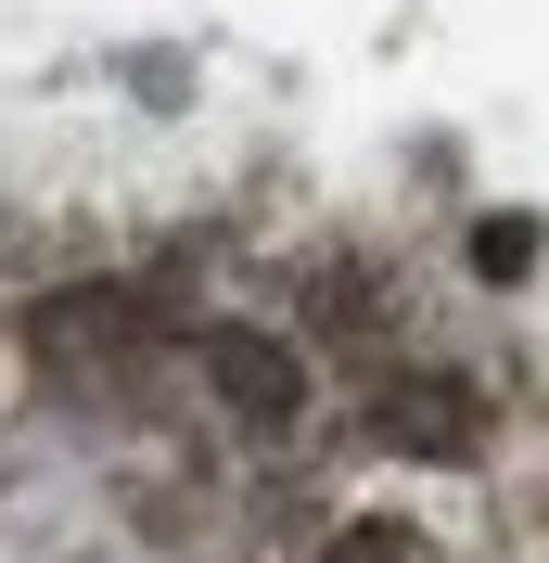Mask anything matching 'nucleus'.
<instances>
[{
  "instance_id": "2",
  "label": "nucleus",
  "mask_w": 549,
  "mask_h": 563,
  "mask_svg": "<svg viewBox=\"0 0 549 563\" xmlns=\"http://www.w3.org/2000/svg\"><path fill=\"white\" fill-rule=\"evenodd\" d=\"M358 435H371L383 461H473L485 449V397L447 385V372H396V385H371Z\"/></svg>"
},
{
  "instance_id": "3",
  "label": "nucleus",
  "mask_w": 549,
  "mask_h": 563,
  "mask_svg": "<svg viewBox=\"0 0 549 563\" xmlns=\"http://www.w3.org/2000/svg\"><path fill=\"white\" fill-rule=\"evenodd\" d=\"M26 346L52 372H90V358H128L141 346V282H52L26 308Z\"/></svg>"
},
{
  "instance_id": "5",
  "label": "nucleus",
  "mask_w": 549,
  "mask_h": 563,
  "mask_svg": "<svg viewBox=\"0 0 549 563\" xmlns=\"http://www.w3.org/2000/svg\"><path fill=\"white\" fill-rule=\"evenodd\" d=\"M333 563H422V551H410V538H345Z\"/></svg>"
},
{
  "instance_id": "1",
  "label": "nucleus",
  "mask_w": 549,
  "mask_h": 563,
  "mask_svg": "<svg viewBox=\"0 0 549 563\" xmlns=\"http://www.w3.org/2000/svg\"><path fill=\"white\" fill-rule=\"evenodd\" d=\"M205 397L256 435V449H281V435H307V410H320V372H307V346L294 333H256V320H217L205 346Z\"/></svg>"
},
{
  "instance_id": "4",
  "label": "nucleus",
  "mask_w": 549,
  "mask_h": 563,
  "mask_svg": "<svg viewBox=\"0 0 549 563\" xmlns=\"http://www.w3.org/2000/svg\"><path fill=\"white\" fill-rule=\"evenodd\" d=\"M549 256V218H524V206H485L473 218V282H524Z\"/></svg>"
}]
</instances>
